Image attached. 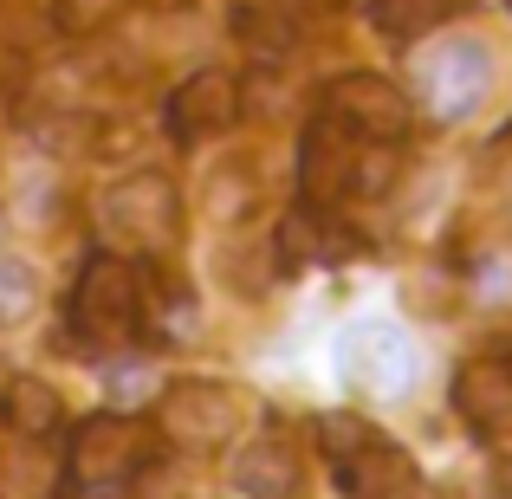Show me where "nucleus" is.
I'll list each match as a JSON object with an SVG mask.
<instances>
[{"label": "nucleus", "mask_w": 512, "mask_h": 499, "mask_svg": "<svg viewBox=\"0 0 512 499\" xmlns=\"http://www.w3.org/2000/svg\"><path fill=\"white\" fill-rule=\"evenodd\" d=\"M454 7H461V0H370V26L383 39H422V33H435Z\"/></svg>", "instance_id": "obj_15"}, {"label": "nucleus", "mask_w": 512, "mask_h": 499, "mask_svg": "<svg viewBox=\"0 0 512 499\" xmlns=\"http://www.w3.org/2000/svg\"><path fill=\"white\" fill-rule=\"evenodd\" d=\"M111 13H117V0H52V26H59V33H72V39L98 33Z\"/></svg>", "instance_id": "obj_17"}, {"label": "nucleus", "mask_w": 512, "mask_h": 499, "mask_svg": "<svg viewBox=\"0 0 512 499\" xmlns=\"http://www.w3.org/2000/svg\"><path fill=\"white\" fill-rule=\"evenodd\" d=\"M493 487L512 499V448H500V461H493Z\"/></svg>", "instance_id": "obj_19"}, {"label": "nucleus", "mask_w": 512, "mask_h": 499, "mask_svg": "<svg viewBox=\"0 0 512 499\" xmlns=\"http://www.w3.org/2000/svg\"><path fill=\"white\" fill-rule=\"evenodd\" d=\"M39 312V273L26 260H0V325H20Z\"/></svg>", "instance_id": "obj_16"}, {"label": "nucleus", "mask_w": 512, "mask_h": 499, "mask_svg": "<svg viewBox=\"0 0 512 499\" xmlns=\"http://www.w3.org/2000/svg\"><path fill=\"white\" fill-rule=\"evenodd\" d=\"M325 111H338L363 143H402V137H409V124H415L409 98H402L389 78H376V72H344V78H331Z\"/></svg>", "instance_id": "obj_7"}, {"label": "nucleus", "mask_w": 512, "mask_h": 499, "mask_svg": "<svg viewBox=\"0 0 512 499\" xmlns=\"http://www.w3.org/2000/svg\"><path fill=\"white\" fill-rule=\"evenodd\" d=\"M143 325V273L130 253H91L72 286V337L85 350H124Z\"/></svg>", "instance_id": "obj_1"}, {"label": "nucleus", "mask_w": 512, "mask_h": 499, "mask_svg": "<svg viewBox=\"0 0 512 499\" xmlns=\"http://www.w3.org/2000/svg\"><path fill=\"white\" fill-rule=\"evenodd\" d=\"M331 474H338L344 499H396L415 480V467H409V454H402L396 441H383L370 428V435H357L344 454H331Z\"/></svg>", "instance_id": "obj_9"}, {"label": "nucleus", "mask_w": 512, "mask_h": 499, "mask_svg": "<svg viewBox=\"0 0 512 499\" xmlns=\"http://www.w3.org/2000/svg\"><path fill=\"white\" fill-rule=\"evenodd\" d=\"M240 117V85L214 65L188 72L182 85L169 91V111H163V130L175 143H201V137H221L227 124Z\"/></svg>", "instance_id": "obj_8"}, {"label": "nucleus", "mask_w": 512, "mask_h": 499, "mask_svg": "<svg viewBox=\"0 0 512 499\" xmlns=\"http://www.w3.org/2000/svg\"><path fill=\"white\" fill-rule=\"evenodd\" d=\"M506 7H512V0H506Z\"/></svg>", "instance_id": "obj_21"}, {"label": "nucleus", "mask_w": 512, "mask_h": 499, "mask_svg": "<svg viewBox=\"0 0 512 499\" xmlns=\"http://www.w3.org/2000/svg\"><path fill=\"white\" fill-rule=\"evenodd\" d=\"M234 487L247 499H299L305 493V467H299V454H292L279 435H266V441H253V448H240Z\"/></svg>", "instance_id": "obj_12"}, {"label": "nucleus", "mask_w": 512, "mask_h": 499, "mask_svg": "<svg viewBox=\"0 0 512 499\" xmlns=\"http://www.w3.org/2000/svg\"><path fill=\"white\" fill-rule=\"evenodd\" d=\"M234 33L247 39L253 52H286V20H273V13H260V7H234Z\"/></svg>", "instance_id": "obj_18"}, {"label": "nucleus", "mask_w": 512, "mask_h": 499, "mask_svg": "<svg viewBox=\"0 0 512 499\" xmlns=\"http://www.w3.org/2000/svg\"><path fill=\"white\" fill-rule=\"evenodd\" d=\"M240 428V396L227 383H175L156 409V435L182 448H221Z\"/></svg>", "instance_id": "obj_6"}, {"label": "nucleus", "mask_w": 512, "mask_h": 499, "mask_svg": "<svg viewBox=\"0 0 512 499\" xmlns=\"http://www.w3.org/2000/svg\"><path fill=\"white\" fill-rule=\"evenodd\" d=\"M156 461V428L137 422L124 409L91 415L85 428H72V454H65V474L78 493H117Z\"/></svg>", "instance_id": "obj_2"}, {"label": "nucleus", "mask_w": 512, "mask_h": 499, "mask_svg": "<svg viewBox=\"0 0 512 499\" xmlns=\"http://www.w3.org/2000/svg\"><path fill=\"white\" fill-rule=\"evenodd\" d=\"M98 221H104V234H111L117 253H163V247L182 240V195H175L169 175L137 169V175L104 188Z\"/></svg>", "instance_id": "obj_3"}, {"label": "nucleus", "mask_w": 512, "mask_h": 499, "mask_svg": "<svg viewBox=\"0 0 512 499\" xmlns=\"http://www.w3.org/2000/svg\"><path fill=\"white\" fill-rule=\"evenodd\" d=\"M487 85H493V52L480 46V39H448L441 52L422 59V111L435 117V124L474 117L480 98H487Z\"/></svg>", "instance_id": "obj_5"}, {"label": "nucleus", "mask_w": 512, "mask_h": 499, "mask_svg": "<svg viewBox=\"0 0 512 499\" xmlns=\"http://www.w3.org/2000/svg\"><path fill=\"white\" fill-rule=\"evenodd\" d=\"M344 370H350V383L370 389V396H402V389H409V370H415V350L396 325H363V331H350V344H344Z\"/></svg>", "instance_id": "obj_10"}, {"label": "nucleus", "mask_w": 512, "mask_h": 499, "mask_svg": "<svg viewBox=\"0 0 512 499\" xmlns=\"http://www.w3.org/2000/svg\"><path fill=\"white\" fill-rule=\"evenodd\" d=\"M357 163H363V137L338 111H318L299 137V195L312 208H331V201L357 195Z\"/></svg>", "instance_id": "obj_4"}, {"label": "nucleus", "mask_w": 512, "mask_h": 499, "mask_svg": "<svg viewBox=\"0 0 512 499\" xmlns=\"http://www.w3.org/2000/svg\"><path fill=\"white\" fill-rule=\"evenodd\" d=\"M286 7H299V13H312V7H331V0H286Z\"/></svg>", "instance_id": "obj_20"}, {"label": "nucleus", "mask_w": 512, "mask_h": 499, "mask_svg": "<svg viewBox=\"0 0 512 499\" xmlns=\"http://www.w3.org/2000/svg\"><path fill=\"white\" fill-rule=\"evenodd\" d=\"M279 266H286V273H299V266H312V260H338V253H350V240L338 234V221H331L325 208H312V201H305L299 214H286V221H279Z\"/></svg>", "instance_id": "obj_13"}, {"label": "nucleus", "mask_w": 512, "mask_h": 499, "mask_svg": "<svg viewBox=\"0 0 512 499\" xmlns=\"http://www.w3.org/2000/svg\"><path fill=\"white\" fill-rule=\"evenodd\" d=\"M454 415L474 435H500L512 422V370L506 363H461V376H454Z\"/></svg>", "instance_id": "obj_11"}, {"label": "nucleus", "mask_w": 512, "mask_h": 499, "mask_svg": "<svg viewBox=\"0 0 512 499\" xmlns=\"http://www.w3.org/2000/svg\"><path fill=\"white\" fill-rule=\"evenodd\" d=\"M0 422H7L13 435H26V441H46V435H59L65 402H59V389H52L46 376H13V383L0 389Z\"/></svg>", "instance_id": "obj_14"}]
</instances>
